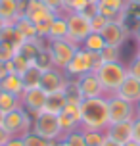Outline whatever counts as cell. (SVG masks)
<instances>
[{
    "instance_id": "6da1fadb",
    "label": "cell",
    "mask_w": 140,
    "mask_h": 146,
    "mask_svg": "<svg viewBox=\"0 0 140 146\" xmlns=\"http://www.w3.org/2000/svg\"><path fill=\"white\" fill-rule=\"evenodd\" d=\"M110 127L108 96L85 98L81 102V129L85 131H106Z\"/></svg>"
},
{
    "instance_id": "7a4b0ae2",
    "label": "cell",
    "mask_w": 140,
    "mask_h": 146,
    "mask_svg": "<svg viewBox=\"0 0 140 146\" xmlns=\"http://www.w3.org/2000/svg\"><path fill=\"white\" fill-rule=\"evenodd\" d=\"M96 75L102 83L106 96H110L119 90V87L123 85V81L127 79L129 73H127V66L123 62H110V64H102L98 67Z\"/></svg>"
},
{
    "instance_id": "3957f363",
    "label": "cell",
    "mask_w": 140,
    "mask_h": 146,
    "mask_svg": "<svg viewBox=\"0 0 140 146\" xmlns=\"http://www.w3.org/2000/svg\"><path fill=\"white\" fill-rule=\"evenodd\" d=\"M100 66H102V60H100L98 54L88 52V50H85L83 46H79L77 52H75V56H73V60L67 64V67L63 71H65L67 77L79 79V77H83V75H87L90 71H98Z\"/></svg>"
},
{
    "instance_id": "277c9868",
    "label": "cell",
    "mask_w": 140,
    "mask_h": 146,
    "mask_svg": "<svg viewBox=\"0 0 140 146\" xmlns=\"http://www.w3.org/2000/svg\"><path fill=\"white\" fill-rule=\"evenodd\" d=\"M33 133H37L38 137L46 140H61L63 139V131L59 127V119L56 113L50 111H40L37 115H33Z\"/></svg>"
},
{
    "instance_id": "5b68a950",
    "label": "cell",
    "mask_w": 140,
    "mask_h": 146,
    "mask_svg": "<svg viewBox=\"0 0 140 146\" xmlns=\"http://www.w3.org/2000/svg\"><path fill=\"white\" fill-rule=\"evenodd\" d=\"M2 127L10 137H25L29 131H33V115L27 113L23 108L10 111L2 117Z\"/></svg>"
},
{
    "instance_id": "8992f818",
    "label": "cell",
    "mask_w": 140,
    "mask_h": 146,
    "mask_svg": "<svg viewBox=\"0 0 140 146\" xmlns=\"http://www.w3.org/2000/svg\"><path fill=\"white\" fill-rule=\"evenodd\" d=\"M65 17H67V38L77 46H81L85 42V38L92 33L90 17L85 14H77V12H69V14H65Z\"/></svg>"
},
{
    "instance_id": "52a82bcc",
    "label": "cell",
    "mask_w": 140,
    "mask_h": 146,
    "mask_svg": "<svg viewBox=\"0 0 140 146\" xmlns=\"http://www.w3.org/2000/svg\"><path fill=\"white\" fill-rule=\"evenodd\" d=\"M77 44L71 42L69 38H61V40H50L48 44V50H50L52 62H54V67L58 69H65L67 64L73 60L75 52H77Z\"/></svg>"
},
{
    "instance_id": "ba28073f",
    "label": "cell",
    "mask_w": 140,
    "mask_h": 146,
    "mask_svg": "<svg viewBox=\"0 0 140 146\" xmlns=\"http://www.w3.org/2000/svg\"><path fill=\"white\" fill-rule=\"evenodd\" d=\"M108 111H110V123H123V121H133L136 117L134 104L127 102L117 94L108 96Z\"/></svg>"
},
{
    "instance_id": "9c48e42d",
    "label": "cell",
    "mask_w": 140,
    "mask_h": 146,
    "mask_svg": "<svg viewBox=\"0 0 140 146\" xmlns=\"http://www.w3.org/2000/svg\"><path fill=\"white\" fill-rule=\"evenodd\" d=\"M46 92L42 90L40 87H35V88H25L23 94L19 96L21 98V108L31 113V115H37L44 110V104H46Z\"/></svg>"
},
{
    "instance_id": "30bf717a",
    "label": "cell",
    "mask_w": 140,
    "mask_h": 146,
    "mask_svg": "<svg viewBox=\"0 0 140 146\" xmlns=\"http://www.w3.org/2000/svg\"><path fill=\"white\" fill-rule=\"evenodd\" d=\"M67 79H69V77L65 75L63 69L50 67V69L42 71V77H40V88L44 90L46 94H50V92H59V90H63Z\"/></svg>"
},
{
    "instance_id": "8fae6325",
    "label": "cell",
    "mask_w": 140,
    "mask_h": 146,
    "mask_svg": "<svg viewBox=\"0 0 140 146\" xmlns=\"http://www.w3.org/2000/svg\"><path fill=\"white\" fill-rule=\"evenodd\" d=\"M102 36H104V40H106L108 46H119L121 48L129 40L131 33L127 31V27L121 21H110L108 27L102 31Z\"/></svg>"
},
{
    "instance_id": "7c38bea8",
    "label": "cell",
    "mask_w": 140,
    "mask_h": 146,
    "mask_svg": "<svg viewBox=\"0 0 140 146\" xmlns=\"http://www.w3.org/2000/svg\"><path fill=\"white\" fill-rule=\"evenodd\" d=\"M77 81H79V88H81L83 98H98V96H106L104 87H102V83H100V79H98L96 71L87 73V75L79 77Z\"/></svg>"
},
{
    "instance_id": "4fadbf2b",
    "label": "cell",
    "mask_w": 140,
    "mask_h": 146,
    "mask_svg": "<svg viewBox=\"0 0 140 146\" xmlns=\"http://www.w3.org/2000/svg\"><path fill=\"white\" fill-rule=\"evenodd\" d=\"M56 15H59V14L52 12V10L46 6L42 0H29V2H27L25 17H29V19L35 23V25H37V23L46 21V19H54Z\"/></svg>"
},
{
    "instance_id": "5bb4252c",
    "label": "cell",
    "mask_w": 140,
    "mask_h": 146,
    "mask_svg": "<svg viewBox=\"0 0 140 146\" xmlns=\"http://www.w3.org/2000/svg\"><path fill=\"white\" fill-rule=\"evenodd\" d=\"M125 6H127V0H98L96 2L98 14L108 17L110 21H121Z\"/></svg>"
},
{
    "instance_id": "9a60e30c",
    "label": "cell",
    "mask_w": 140,
    "mask_h": 146,
    "mask_svg": "<svg viewBox=\"0 0 140 146\" xmlns=\"http://www.w3.org/2000/svg\"><path fill=\"white\" fill-rule=\"evenodd\" d=\"M121 23L125 25L127 31L133 36V33L140 27V2H136V0H127V6L123 10Z\"/></svg>"
},
{
    "instance_id": "2e32d148",
    "label": "cell",
    "mask_w": 140,
    "mask_h": 146,
    "mask_svg": "<svg viewBox=\"0 0 140 146\" xmlns=\"http://www.w3.org/2000/svg\"><path fill=\"white\" fill-rule=\"evenodd\" d=\"M106 137L119 142V144H125L129 140H133V121L110 123V127L106 129Z\"/></svg>"
},
{
    "instance_id": "e0dca14e",
    "label": "cell",
    "mask_w": 140,
    "mask_h": 146,
    "mask_svg": "<svg viewBox=\"0 0 140 146\" xmlns=\"http://www.w3.org/2000/svg\"><path fill=\"white\" fill-rule=\"evenodd\" d=\"M115 94H117L119 98L127 100V102L136 104L140 100V81L127 75V79L123 81V85L119 87V90L115 92Z\"/></svg>"
},
{
    "instance_id": "ac0fdd59",
    "label": "cell",
    "mask_w": 140,
    "mask_h": 146,
    "mask_svg": "<svg viewBox=\"0 0 140 146\" xmlns=\"http://www.w3.org/2000/svg\"><path fill=\"white\" fill-rule=\"evenodd\" d=\"M0 90L12 92V94H15V96H21L23 90H25L21 75H17V73H8L4 79H0Z\"/></svg>"
},
{
    "instance_id": "d6986e66",
    "label": "cell",
    "mask_w": 140,
    "mask_h": 146,
    "mask_svg": "<svg viewBox=\"0 0 140 146\" xmlns=\"http://www.w3.org/2000/svg\"><path fill=\"white\" fill-rule=\"evenodd\" d=\"M65 94H63V90H59V92H50V94L46 96V104H44V111H50V113H56L59 115L63 108H65Z\"/></svg>"
},
{
    "instance_id": "ffe728a7",
    "label": "cell",
    "mask_w": 140,
    "mask_h": 146,
    "mask_svg": "<svg viewBox=\"0 0 140 146\" xmlns=\"http://www.w3.org/2000/svg\"><path fill=\"white\" fill-rule=\"evenodd\" d=\"M67 38V17L65 14L56 15V19L52 21V27L48 31V40H61Z\"/></svg>"
},
{
    "instance_id": "44dd1931",
    "label": "cell",
    "mask_w": 140,
    "mask_h": 146,
    "mask_svg": "<svg viewBox=\"0 0 140 146\" xmlns=\"http://www.w3.org/2000/svg\"><path fill=\"white\" fill-rule=\"evenodd\" d=\"M0 42H8V44H12V46H15L19 50V46L25 42V38H23V35L19 31L15 29L14 23H8L6 27L2 29V33H0Z\"/></svg>"
},
{
    "instance_id": "7402d4cb",
    "label": "cell",
    "mask_w": 140,
    "mask_h": 146,
    "mask_svg": "<svg viewBox=\"0 0 140 146\" xmlns=\"http://www.w3.org/2000/svg\"><path fill=\"white\" fill-rule=\"evenodd\" d=\"M19 108H21V98L19 96L0 90V115H6V113L15 111V110H19Z\"/></svg>"
},
{
    "instance_id": "603a6c76",
    "label": "cell",
    "mask_w": 140,
    "mask_h": 146,
    "mask_svg": "<svg viewBox=\"0 0 140 146\" xmlns=\"http://www.w3.org/2000/svg\"><path fill=\"white\" fill-rule=\"evenodd\" d=\"M14 25H15V29L19 31L23 35V38L25 40H35L38 36V33H37V25L31 21L29 17H25V15H21V17H17L14 21Z\"/></svg>"
},
{
    "instance_id": "cb8c5ba5",
    "label": "cell",
    "mask_w": 140,
    "mask_h": 146,
    "mask_svg": "<svg viewBox=\"0 0 140 146\" xmlns=\"http://www.w3.org/2000/svg\"><path fill=\"white\" fill-rule=\"evenodd\" d=\"M63 94H65V100L71 104H81L85 98L81 94V88H79V81L77 79H67L65 87H63Z\"/></svg>"
},
{
    "instance_id": "d4e9b609",
    "label": "cell",
    "mask_w": 140,
    "mask_h": 146,
    "mask_svg": "<svg viewBox=\"0 0 140 146\" xmlns=\"http://www.w3.org/2000/svg\"><path fill=\"white\" fill-rule=\"evenodd\" d=\"M0 17L6 19L8 23H14L19 14H17V0H0Z\"/></svg>"
},
{
    "instance_id": "484cf974",
    "label": "cell",
    "mask_w": 140,
    "mask_h": 146,
    "mask_svg": "<svg viewBox=\"0 0 140 146\" xmlns=\"http://www.w3.org/2000/svg\"><path fill=\"white\" fill-rule=\"evenodd\" d=\"M85 50L88 52H94V54H100V52L106 48V40H104L102 33H90L87 38H85V42L81 44Z\"/></svg>"
},
{
    "instance_id": "4316f807",
    "label": "cell",
    "mask_w": 140,
    "mask_h": 146,
    "mask_svg": "<svg viewBox=\"0 0 140 146\" xmlns=\"http://www.w3.org/2000/svg\"><path fill=\"white\" fill-rule=\"evenodd\" d=\"M40 77H42V69H38L35 64L27 69V71L21 75L23 79V85L25 88H35V87H40Z\"/></svg>"
},
{
    "instance_id": "83f0119b",
    "label": "cell",
    "mask_w": 140,
    "mask_h": 146,
    "mask_svg": "<svg viewBox=\"0 0 140 146\" xmlns=\"http://www.w3.org/2000/svg\"><path fill=\"white\" fill-rule=\"evenodd\" d=\"M90 6H92V2L88 0H63V14H69V12L85 14Z\"/></svg>"
},
{
    "instance_id": "f1b7e54d",
    "label": "cell",
    "mask_w": 140,
    "mask_h": 146,
    "mask_svg": "<svg viewBox=\"0 0 140 146\" xmlns=\"http://www.w3.org/2000/svg\"><path fill=\"white\" fill-rule=\"evenodd\" d=\"M106 139H108L106 137V131H92V129L85 131V144L87 146H104Z\"/></svg>"
},
{
    "instance_id": "f546056e",
    "label": "cell",
    "mask_w": 140,
    "mask_h": 146,
    "mask_svg": "<svg viewBox=\"0 0 140 146\" xmlns=\"http://www.w3.org/2000/svg\"><path fill=\"white\" fill-rule=\"evenodd\" d=\"M98 56H100V60H102V64L121 62V48H119V46H108V44H106V48H104Z\"/></svg>"
},
{
    "instance_id": "4dcf8cb0",
    "label": "cell",
    "mask_w": 140,
    "mask_h": 146,
    "mask_svg": "<svg viewBox=\"0 0 140 146\" xmlns=\"http://www.w3.org/2000/svg\"><path fill=\"white\" fill-rule=\"evenodd\" d=\"M58 119H59V127H61L63 135H65V133H71V131H75V129L81 127V123H79L75 117H71L69 113H65V111H61V113L58 115Z\"/></svg>"
},
{
    "instance_id": "1f68e13d",
    "label": "cell",
    "mask_w": 140,
    "mask_h": 146,
    "mask_svg": "<svg viewBox=\"0 0 140 146\" xmlns=\"http://www.w3.org/2000/svg\"><path fill=\"white\" fill-rule=\"evenodd\" d=\"M23 142H25V146H56L58 140H46V139H42V137H38L37 133L29 131L23 137Z\"/></svg>"
},
{
    "instance_id": "d6a6232c",
    "label": "cell",
    "mask_w": 140,
    "mask_h": 146,
    "mask_svg": "<svg viewBox=\"0 0 140 146\" xmlns=\"http://www.w3.org/2000/svg\"><path fill=\"white\" fill-rule=\"evenodd\" d=\"M35 66H37L38 69H42V71L54 67V62H52V56H50V50H48V48H42V50L38 52L37 60H35Z\"/></svg>"
},
{
    "instance_id": "836d02e7",
    "label": "cell",
    "mask_w": 140,
    "mask_h": 146,
    "mask_svg": "<svg viewBox=\"0 0 140 146\" xmlns=\"http://www.w3.org/2000/svg\"><path fill=\"white\" fill-rule=\"evenodd\" d=\"M63 140H67L71 146H87L85 144V131H83L81 127L71 131V133H65L63 135Z\"/></svg>"
},
{
    "instance_id": "e575fe53",
    "label": "cell",
    "mask_w": 140,
    "mask_h": 146,
    "mask_svg": "<svg viewBox=\"0 0 140 146\" xmlns=\"http://www.w3.org/2000/svg\"><path fill=\"white\" fill-rule=\"evenodd\" d=\"M12 66H14V73H17V75H23V73L27 71V69H29L33 64H31L27 58H23L21 54L17 52V54L14 56V60H12Z\"/></svg>"
},
{
    "instance_id": "d590c367",
    "label": "cell",
    "mask_w": 140,
    "mask_h": 146,
    "mask_svg": "<svg viewBox=\"0 0 140 146\" xmlns=\"http://www.w3.org/2000/svg\"><path fill=\"white\" fill-rule=\"evenodd\" d=\"M108 23H110V19H108V17H104V15H100V14H94L92 17H90L92 33H102V31L108 27Z\"/></svg>"
},
{
    "instance_id": "8d00e7d4",
    "label": "cell",
    "mask_w": 140,
    "mask_h": 146,
    "mask_svg": "<svg viewBox=\"0 0 140 146\" xmlns=\"http://www.w3.org/2000/svg\"><path fill=\"white\" fill-rule=\"evenodd\" d=\"M17 54V48L12 46L8 42H2V48H0V62H12L14 56Z\"/></svg>"
},
{
    "instance_id": "74e56055",
    "label": "cell",
    "mask_w": 140,
    "mask_h": 146,
    "mask_svg": "<svg viewBox=\"0 0 140 146\" xmlns=\"http://www.w3.org/2000/svg\"><path fill=\"white\" fill-rule=\"evenodd\" d=\"M127 73H129V77H134V79L140 81V56H134L127 64Z\"/></svg>"
},
{
    "instance_id": "f35d334b",
    "label": "cell",
    "mask_w": 140,
    "mask_h": 146,
    "mask_svg": "<svg viewBox=\"0 0 140 146\" xmlns=\"http://www.w3.org/2000/svg\"><path fill=\"white\" fill-rule=\"evenodd\" d=\"M46 6L56 14H63V0H42Z\"/></svg>"
},
{
    "instance_id": "ab89813d",
    "label": "cell",
    "mask_w": 140,
    "mask_h": 146,
    "mask_svg": "<svg viewBox=\"0 0 140 146\" xmlns=\"http://www.w3.org/2000/svg\"><path fill=\"white\" fill-rule=\"evenodd\" d=\"M133 140H136L140 144V117L138 115L133 119Z\"/></svg>"
},
{
    "instance_id": "60d3db41",
    "label": "cell",
    "mask_w": 140,
    "mask_h": 146,
    "mask_svg": "<svg viewBox=\"0 0 140 146\" xmlns=\"http://www.w3.org/2000/svg\"><path fill=\"white\" fill-rule=\"evenodd\" d=\"M4 146H25V142H23V137H10L4 142Z\"/></svg>"
},
{
    "instance_id": "b9f144b4",
    "label": "cell",
    "mask_w": 140,
    "mask_h": 146,
    "mask_svg": "<svg viewBox=\"0 0 140 146\" xmlns=\"http://www.w3.org/2000/svg\"><path fill=\"white\" fill-rule=\"evenodd\" d=\"M8 139H10V135H8V133L4 131V127L0 125V144H4V142H6Z\"/></svg>"
},
{
    "instance_id": "7bdbcfd3",
    "label": "cell",
    "mask_w": 140,
    "mask_h": 146,
    "mask_svg": "<svg viewBox=\"0 0 140 146\" xmlns=\"http://www.w3.org/2000/svg\"><path fill=\"white\" fill-rule=\"evenodd\" d=\"M8 75V69H6V66H4V62H0V79H4Z\"/></svg>"
},
{
    "instance_id": "ee69618b",
    "label": "cell",
    "mask_w": 140,
    "mask_h": 146,
    "mask_svg": "<svg viewBox=\"0 0 140 146\" xmlns=\"http://www.w3.org/2000/svg\"><path fill=\"white\" fill-rule=\"evenodd\" d=\"M104 146H123V144H119V142H115V140H111V139H106Z\"/></svg>"
},
{
    "instance_id": "f6af8a7d",
    "label": "cell",
    "mask_w": 140,
    "mask_h": 146,
    "mask_svg": "<svg viewBox=\"0 0 140 146\" xmlns=\"http://www.w3.org/2000/svg\"><path fill=\"white\" fill-rule=\"evenodd\" d=\"M133 38L136 40V44H140V27H138V29H136V31L133 33Z\"/></svg>"
},
{
    "instance_id": "bcb514c9",
    "label": "cell",
    "mask_w": 140,
    "mask_h": 146,
    "mask_svg": "<svg viewBox=\"0 0 140 146\" xmlns=\"http://www.w3.org/2000/svg\"><path fill=\"white\" fill-rule=\"evenodd\" d=\"M6 25H8V21H6V19H2V17H0V33H2V29H4Z\"/></svg>"
},
{
    "instance_id": "7dc6e473",
    "label": "cell",
    "mask_w": 140,
    "mask_h": 146,
    "mask_svg": "<svg viewBox=\"0 0 140 146\" xmlns=\"http://www.w3.org/2000/svg\"><path fill=\"white\" fill-rule=\"evenodd\" d=\"M123 146H140V144L136 142V140H129V142H125Z\"/></svg>"
},
{
    "instance_id": "c3c4849f",
    "label": "cell",
    "mask_w": 140,
    "mask_h": 146,
    "mask_svg": "<svg viewBox=\"0 0 140 146\" xmlns=\"http://www.w3.org/2000/svg\"><path fill=\"white\" fill-rule=\"evenodd\" d=\"M58 146H71V144H69L67 140H63V139H61V140H58Z\"/></svg>"
},
{
    "instance_id": "681fc988",
    "label": "cell",
    "mask_w": 140,
    "mask_h": 146,
    "mask_svg": "<svg viewBox=\"0 0 140 146\" xmlns=\"http://www.w3.org/2000/svg\"><path fill=\"white\" fill-rule=\"evenodd\" d=\"M134 110H136V115L140 117V100H138V102H136V104H134Z\"/></svg>"
},
{
    "instance_id": "f907efd6",
    "label": "cell",
    "mask_w": 140,
    "mask_h": 146,
    "mask_svg": "<svg viewBox=\"0 0 140 146\" xmlns=\"http://www.w3.org/2000/svg\"><path fill=\"white\" fill-rule=\"evenodd\" d=\"M136 56H140V44H138V50H136Z\"/></svg>"
},
{
    "instance_id": "816d5d0a",
    "label": "cell",
    "mask_w": 140,
    "mask_h": 146,
    "mask_svg": "<svg viewBox=\"0 0 140 146\" xmlns=\"http://www.w3.org/2000/svg\"><path fill=\"white\" fill-rule=\"evenodd\" d=\"M88 2H92V4H96V2H98V0H88Z\"/></svg>"
},
{
    "instance_id": "f5cc1de1",
    "label": "cell",
    "mask_w": 140,
    "mask_h": 146,
    "mask_svg": "<svg viewBox=\"0 0 140 146\" xmlns=\"http://www.w3.org/2000/svg\"><path fill=\"white\" fill-rule=\"evenodd\" d=\"M0 48H2V42H0Z\"/></svg>"
},
{
    "instance_id": "db71d44e",
    "label": "cell",
    "mask_w": 140,
    "mask_h": 146,
    "mask_svg": "<svg viewBox=\"0 0 140 146\" xmlns=\"http://www.w3.org/2000/svg\"><path fill=\"white\" fill-rule=\"evenodd\" d=\"M136 2H140V0H136Z\"/></svg>"
},
{
    "instance_id": "11a10c76",
    "label": "cell",
    "mask_w": 140,
    "mask_h": 146,
    "mask_svg": "<svg viewBox=\"0 0 140 146\" xmlns=\"http://www.w3.org/2000/svg\"><path fill=\"white\" fill-rule=\"evenodd\" d=\"M56 146H58V142H56Z\"/></svg>"
},
{
    "instance_id": "9f6ffc18",
    "label": "cell",
    "mask_w": 140,
    "mask_h": 146,
    "mask_svg": "<svg viewBox=\"0 0 140 146\" xmlns=\"http://www.w3.org/2000/svg\"><path fill=\"white\" fill-rule=\"evenodd\" d=\"M0 146H4V144H0Z\"/></svg>"
}]
</instances>
